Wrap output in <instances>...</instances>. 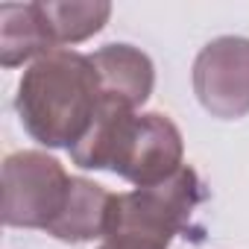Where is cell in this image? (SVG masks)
Returning <instances> with one entry per match:
<instances>
[{
	"label": "cell",
	"mask_w": 249,
	"mask_h": 249,
	"mask_svg": "<svg viewBox=\"0 0 249 249\" xmlns=\"http://www.w3.org/2000/svg\"><path fill=\"white\" fill-rule=\"evenodd\" d=\"M68 170L47 153L21 150L3 161V223L18 229H50L71 196Z\"/></svg>",
	"instance_id": "4"
},
{
	"label": "cell",
	"mask_w": 249,
	"mask_h": 249,
	"mask_svg": "<svg viewBox=\"0 0 249 249\" xmlns=\"http://www.w3.org/2000/svg\"><path fill=\"white\" fill-rule=\"evenodd\" d=\"M111 199H114V194H108L103 185L73 176L68 205L50 223L47 234H53L56 240H65V243H85L94 237H106Z\"/></svg>",
	"instance_id": "8"
},
{
	"label": "cell",
	"mask_w": 249,
	"mask_h": 249,
	"mask_svg": "<svg viewBox=\"0 0 249 249\" xmlns=\"http://www.w3.org/2000/svg\"><path fill=\"white\" fill-rule=\"evenodd\" d=\"M194 91L202 108L220 120L249 114V38L223 36L205 44L194 62Z\"/></svg>",
	"instance_id": "5"
},
{
	"label": "cell",
	"mask_w": 249,
	"mask_h": 249,
	"mask_svg": "<svg viewBox=\"0 0 249 249\" xmlns=\"http://www.w3.org/2000/svg\"><path fill=\"white\" fill-rule=\"evenodd\" d=\"M182 156V132L167 114H135V108L114 100H100L91 126L71 147L73 164L85 170H111L135 188H150L176 176L185 167Z\"/></svg>",
	"instance_id": "1"
},
{
	"label": "cell",
	"mask_w": 249,
	"mask_h": 249,
	"mask_svg": "<svg viewBox=\"0 0 249 249\" xmlns=\"http://www.w3.org/2000/svg\"><path fill=\"white\" fill-rule=\"evenodd\" d=\"M100 249H167V246L144 240V237H132V234H111V237H103Z\"/></svg>",
	"instance_id": "10"
},
{
	"label": "cell",
	"mask_w": 249,
	"mask_h": 249,
	"mask_svg": "<svg viewBox=\"0 0 249 249\" xmlns=\"http://www.w3.org/2000/svg\"><path fill=\"white\" fill-rule=\"evenodd\" d=\"M59 50L41 3H3L0 6V62L18 68L30 59H41Z\"/></svg>",
	"instance_id": "7"
},
{
	"label": "cell",
	"mask_w": 249,
	"mask_h": 249,
	"mask_svg": "<svg viewBox=\"0 0 249 249\" xmlns=\"http://www.w3.org/2000/svg\"><path fill=\"white\" fill-rule=\"evenodd\" d=\"M100 106V79L91 56L53 50L36 59L18 85L15 108L24 129L44 147H73Z\"/></svg>",
	"instance_id": "2"
},
{
	"label": "cell",
	"mask_w": 249,
	"mask_h": 249,
	"mask_svg": "<svg viewBox=\"0 0 249 249\" xmlns=\"http://www.w3.org/2000/svg\"><path fill=\"white\" fill-rule=\"evenodd\" d=\"M41 9L47 15L56 44H76L91 38L106 27L111 15V6L103 0H94V3H41Z\"/></svg>",
	"instance_id": "9"
},
{
	"label": "cell",
	"mask_w": 249,
	"mask_h": 249,
	"mask_svg": "<svg viewBox=\"0 0 249 249\" xmlns=\"http://www.w3.org/2000/svg\"><path fill=\"white\" fill-rule=\"evenodd\" d=\"M199 188L202 185L196 173L191 167H182L167 182L135 188L129 194H114L106 237L132 234L167 246L176 234L191 229V220L202 199Z\"/></svg>",
	"instance_id": "3"
},
{
	"label": "cell",
	"mask_w": 249,
	"mask_h": 249,
	"mask_svg": "<svg viewBox=\"0 0 249 249\" xmlns=\"http://www.w3.org/2000/svg\"><path fill=\"white\" fill-rule=\"evenodd\" d=\"M91 65L100 79V100H114L120 106L138 108L150 100L156 71L147 53L132 44H106L91 53Z\"/></svg>",
	"instance_id": "6"
}]
</instances>
